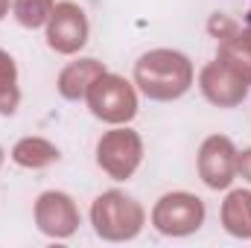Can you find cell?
<instances>
[{"label":"cell","instance_id":"cell-1","mask_svg":"<svg viewBox=\"0 0 251 248\" xmlns=\"http://www.w3.org/2000/svg\"><path fill=\"white\" fill-rule=\"evenodd\" d=\"M134 76H137V85L149 97H155V99H173V97H181L190 88L193 70H190V62L181 53L155 50V53H146L137 62Z\"/></svg>","mask_w":251,"mask_h":248},{"label":"cell","instance_id":"cell-2","mask_svg":"<svg viewBox=\"0 0 251 248\" xmlns=\"http://www.w3.org/2000/svg\"><path fill=\"white\" fill-rule=\"evenodd\" d=\"M88 102H91L94 114L108 123H123L128 117H134V111H137L131 85L120 76H108V73H100L88 85Z\"/></svg>","mask_w":251,"mask_h":248},{"label":"cell","instance_id":"cell-3","mask_svg":"<svg viewBox=\"0 0 251 248\" xmlns=\"http://www.w3.org/2000/svg\"><path fill=\"white\" fill-rule=\"evenodd\" d=\"M140 222H143L140 207L128 196H123V193H105L94 204V225L108 240L134 237L137 228H140Z\"/></svg>","mask_w":251,"mask_h":248},{"label":"cell","instance_id":"cell-4","mask_svg":"<svg viewBox=\"0 0 251 248\" xmlns=\"http://www.w3.org/2000/svg\"><path fill=\"white\" fill-rule=\"evenodd\" d=\"M201 219H204L201 201L196 196H187V193L167 196L155 207V225L164 234H190L201 225Z\"/></svg>","mask_w":251,"mask_h":248},{"label":"cell","instance_id":"cell-5","mask_svg":"<svg viewBox=\"0 0 251 248\" xmlns=\"http://www.w3.org/2000/svg\"><path fill=\"white\" fill-rule=\"evenodd\" d=\"M50 47L59 53H73L85 44L88 38V21L82 15L79 6L73 3H62L50 12V29H47Z\"/></svg>","mask_w":251,"mask_h":248},{"label":"cell","instance_id":"cell-6","mask_svg":"<svg viewBox=\"0 0 251 248\" xmlns=\"http://www.w3.org/2000/svg\"><path fill=\"white\" fill-rule=\"evenodd\" d=\"M140 161V140L134 131H111L100 140V164L114 175V178H128Z\"/></svg>","mask_w":251,"mask_h":248},{"label":"cell","instance_id":"cell-7","mask_svg":"<svg viewBox=\"0 0 251 248\" xmlns=\"http://www.w3.org/2000/svg\"><path fill=\"white\" fill-rule=\"evenodd\" d=\"M201 178L210 187H228L234 175V146L228 137H210L201 149V161H199Z\"/></svg>","mask_w":251,"mask_h":248},{"label":"cell","instance_id":"cell-8","mask_svg":"<svg viewBox=\"0 0 251 248\" xmlns=\"http://www.w3.org/2000/svg\"><path fill=\"white\" fill-rule=\"evenodd\" d=\"M38 222L47 234H56V237H67L73 228H76V210H73V201L62 196V193H47L41 196L38 201Z\"/></svg>","mask_w":251,"mask_h":248},{"label":"cell","instance_id":"cell-9","mask_svg":"<svg viewBox=\"0 0 251 248\" xmlns=\"http://www.w3.org/2000/svg\"><path fill=\"white\" fill-rule=\"evenodd\" d=\"M201 85H204V94H207L213 102H219V105H234V99H231V94H228L225 88H231L237 97H246V79L225 62L210 64V67L201 73Z\"/></svg>","mask_w":251,"mask_h":248},{"label":"cell","instance_id":"cell-10","mask_svg":"<svg viewBox=\"0 0 251 248\" xmlns=\"http://www.w3.org/2000/svg\"><path fill=\"white\" fill-rule=\"evenodd\" d=\"M100 73H105V70L100 67V62H94V59H85V62H79V64H70V67L62 73L59 91H62L67 99H79V97L85 94V88H88V79H91V76H100Z\"/></svg>","mask_w":251,"mask_h":248},{"label":"cell","instance_id":"cell-11","mask_svg":"<svg viewBox=\"0 0 251 248\" xmlns=\"http://www.w3.org/2000/svg\"><path fill=\"white\" fill-rule=\"evenodd\" d=\"M225 225L237 237H251V193H231L225 201Z\"/></svg>","mask_w":251,"mask_h":248},{"label":"cell","instance_id":"cell-12","mask_svg":"<svg viewBox=\"0 0 251 248\" xmlns=\"http://www.w3.org/2000/svg\"><path fill=\"white\" fill-rule=\"evenodd\" d=\"M56 158H59V152L44 140H24V143L15 146V161L24 164V167H44Z\"/></svg>","mask_w":251,"mask_h":248},{"label":"cell","instance_id":"cell-13","mask_svg":"<svg viewBox=\"0 0 251 248\" xmlns=\"http://www.w3.org/2000/svg\"><path fill=\"white\" fill-rule=\"evenodd\" d=\"M18 102V91H15V64L6 53H0V111L12 114Z\"/></svg>","mask_w":251,"mask_h":248},{"label":"cell","instance_id":"cell-14","mask_svg":"<svg viewBox=\"0 0 251 248\" xmlns=\"http://www.w3.org/2000/svg\"><path fill=\"white\" fill-rule=\"evenodd\" d=\"M15 12L24 26H41L53 12V0H18Z\"/></svg>","mask_w":251,"mask_h":248},{"label":"cell","instance_id":"cell-15","mask_svg":"<svg viewBox=\"0 0 251 248\" xmlns=\"http://www.w3.org/2000/svg\"><path fill=\"white\" fill-rule=\"evenodd\" d=\"M240 173L251 181V149L249 152H243V158H240Z\"/></svg>","mask_w":251,"mask_h":248},{"label":"cell","instance_id":"cell-16","mask_svg":"<svg viewBox=\"0 0 251 248\" xmlns=\"http://www.w3.org/2000/svg\"><path fill=\"white\" fill-rule=\"evenodd\" d=\"M6 3H9V0H0V18H3V12H6Z\"/></svg>","mask_w":251,"mask_h":248},{"label":"cell","instance_id":"cell-17","mask_svg":"<svg viewBox=\"0 0 251 248\" xmlns=\"http://www.w3.org/2000/svg\"><path fill=\"white\" fill-rule=\"evenodd\" d=\"M246 21H249V24H251V9H249V15H246Z\"/></svg>","mask_w":251,"mask_h":248}]
</instances>
